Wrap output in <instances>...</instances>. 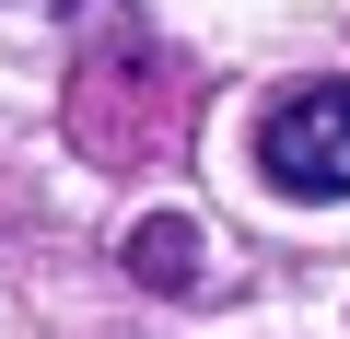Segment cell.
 <instances>
[{
    "instance_id": "6da1fadb",
    "label": "cell",
    "mask_w": 350,
    "mask_h": 339,
    "mask_svg": "<svg viewBox=\"0 0 350 339\" xmlns=\"http://www.w3.org/2000/svg\"><path fill=\"white\" fill-rule=\"evenodd\" d=\"M257 176L280 199H350V82H292L257 117Z\"/></svg>"
},
{
    "instance_id": "7a4b0ae2",
    "label": "cell",
    "mask_w": 350,
    "mask_h": 339,
    "mask_svg": "<svg viewBox=\"0 0 350 339\" xmlns=\"http://www.w3.org/2000/svg\"><path fill=\"white\" fill-rule=\"evenodd\" d=\"M129 269H140L152 292H187V281H199V234H187V223H140V234H129Z\"/></svg>"
}]
</instances>
